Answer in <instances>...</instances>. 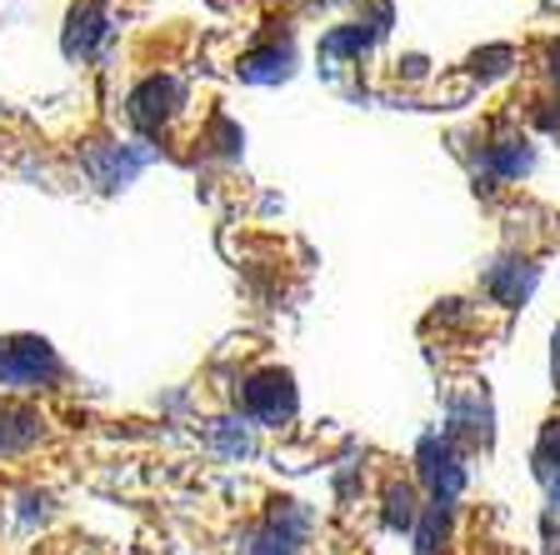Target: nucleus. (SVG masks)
<instances>
[{
	"label": "nucleus",
	"instance_id": "obj_1",
	"mask_svg": "<svg viewBox=\"0 0 560 555\" xmlns=\"http://www.w3.org/2000/svg\"><path fill=\"white\" fill-rule=\"evenodd\" d=\"M291 405H295V391L285 375H260V381L245 385V411L256 420H266V426H280L291 416Z\"/></svg>",
	"mask_w": 560,
	"mask_h": 555
}]
</instances>
